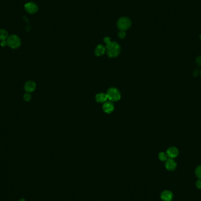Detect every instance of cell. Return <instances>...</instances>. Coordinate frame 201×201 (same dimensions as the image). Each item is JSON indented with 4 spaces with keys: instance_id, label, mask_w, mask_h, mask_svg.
<instances>
[{
    "instance_id": "obj_13",
    "label": "cell",
    "mask_w": 201,
    "mask_h": 201,
    "mask_svg": "<svg viewBox=\"0 0 201 201\" xmlns=\"http://www.w3.org/2000/svg\"><path fill=\"white\" fill-rule=\"evenodd\" d=\"M8 37V33L7 31L4 29H0V39L2 41H4L7 39Z\"/></svg>"
},
{
    "instance_id": "obj_11",
    "label": "cell",
    "mask_w": 201,
    "mask_h": 201,
    "mask_svg": "<svg viewBox=\"0 0 201 201\" xmlns=\"http://www.w3.org/2000/svg\"><path fill=\"white\" fill-rule=\"evenodd\" d=\"M106 51V48L102 45H98L95 48L94 52L95 55L97 56H103Z\"/></svg>"
},
{
    "instance_id": "obj_19",
    "label": "cell",
    "mask_w": 201,
    "mask_h": 201,
    "mask_svg": "<svg viewBox=\"0 0 201 201\" xmlns=\"http://www.w3.org/2000/svg\"><path fill=\"white\" fill-rule=\"evenodd\" d=\"M196 186L198 189L201 190V179H199L196 182Z\"/></svg>"
},
{
    "instance_id": "obj_24",
    "label": "cell",
    "mask_w": 201,
    "mask_h": 201,
    "mask_svg": "<svg viewBox=\"0 0 201 201\" xmlns=\"http://www.w3.org/2000/svg\"></svg>"
},
{
    "instance_id": "obj_2",
    "label": "cell",
    "mask_w": 201,
    "mask_h": 201,
    "mask_svg": "<svg viewBox=\"0 0 201 201\" xmlns=\"http://www.w3.org/2000/svg\"><path fill=\"white\" fill-rule=\"evenodd\" d=\"M108 100L111 102H117L120 100L121 94L119 90L114 87H111L108 89L106 93Z\"/></svg>"
},
{
    "instance_id": "obj_4",
    "label": "cell",
    "mask_w": 201,
    "mask_h": 201,
    "mask_svg": "<svg viewBox=\"0 0 201 201\" xmlns=\"http://www.w3.org/2000/svg\"><path fill=\"white\" fill-rule=\"evenodd\" d=\"M117 25L118 29L125 31L130 28L131 21L128 17H122L118 20Z\"/></svg>"
},
{
    "instance_id": "obj_14",
    "label": "cell",
    "mask_w": 201,
    "mask_h": 201,
    "mask_svg": "<svg viewBox=\"0 0 201 201\" xmlns=\"http://www.w3.org/2000/svg\"><path fill=\"white\" fill-rule=\"evenodd\" d=\"M159 159L161 161H166L168 159V155L167 153L165 152H160L159 154Z\"/></svg>"
},
{
    "instance_id": "obj_16",
    "label": "cell",
    "mask_w": 201,
    "mask_h": 201,
    "mask_svg": "<svg viewBox=\"0 0 201 201\" xmlns=\"http://www.w3.org/2000/svg\"><path fill=\"white\" fill-rule=\"evenodd\" d=\"M126 36V33L124 31H121L118 33V37L121 39H123Z\"/></svg>"
},
{
    "instance_id": "obj_6",
    "label": "cell",
    "mask_w": 201,
    "mask_h": 201,
    "mask_svg": "<svg viewBox=\"0 0 201 201\" xmlns=\"http://www.w3.org/2000/svg\"><path fill=\"white\" fill-rule=\"evenodd\" d=\"M103 111L106 114H111L114 110V105L111 101H106L102 106Z\"/></svg>"
},
{
    "instance_id": "obj_7",
    "label": "cell",
    "mask_w": 201,
    "mask_h": 201,
    "mask_svg": "<svg viewBox=\"0 0 201 201\" xmlns=\"http://www.w3.org/2000/svg\"><path fill=\"white\" fill-rule=\"evenodd\" d=\"M24 89L27 93L33 92L36 89L35 83L33 81H28L24 85Z\"/></svg>"
},
{
    "instance_id": "obj_22",
    "label": "cell",
    "mask_w": 201,
    "mask_h": 201,
    "mask_svg": "<svg viewBox=\"0 0 201 201\" xmlns=\"http://www.w3.org/2000/svg\"><path fill=\"white\" fill-rule=\"evenodd\" d=\"M199 73V71L198 69H195V71H194V73L193 74V75H194V77H196V76L198 75Z\"/></svg>"
},
{
    "instance_id": "obj_17",
    "label": "cell",
    "mask_w": 201,
    "mask_h": 201,
    "mask_svg": "<svg viewBox=\"0 0 201 201\" xmlns=\"http://www.w3.org/2000/svg\"><path fill=\"white\" fill-rule=\"evenodd\" d=\"M31 95L27 93V94H24V100L25 101H29V100H31Z\"/></svg>"
},
{
    "instance_id": "obj_3",
    "label": "cell",
    "mask_w": 201,
    "mask_h": 201,
    "mask_svg": "<svg viewBox=\"0 0 201 201\" xmlns=\"http://www.w3.org/2000/svg\"><path fill=\"white\" fill-rule=\"evenodd\" d=\"M7 45L13 49H16L20 47L21 41L20 38L16 35H11L7 39Z\"/></svg>"
},
{
    "instance_id": "obj_15",
    "label": "cell",
    "mask_w": 201,
    "mask_h": 201,
    "mask_svg": "<svg viewBox=\"0 0 201 201\" xmlns=\"http://www.w3.org/2000/svg\"><path fill=\"white\" fill-rule=\"evenodd\" d=\"M196 176L199 179H201V165H199L196 168L195 171Z\"/></svg>"
},
{
    "instance_id": "obj_9",
    "label": "cell",
    "mask_w": 201,
    "mask_h": 201,
    "mask_svg": "<svg viewBox=\"0 0 201 201\" xmlns=\"http://www.w3.org/2000/svg\"><path fill=\"white\" fill-rule=\"evenodd\" d=\"M165 168L169 171H173L176 168V163L173 159H168L165 164Z\"/></svg>"
},
{
    "instance_id": "obj_21",
    "label": "cell",
    "mask_w": 201,
    "mask_h": 201,
    "mask_svg": "<svg viewBox=\"0 0 201 201\" xmlns=\"http://www.w3.org/2000/svg\"><path fill=\"white\" fill-rule=\"evenodd\" d=\"M1 45L2 47H6V45H7V42L5 40L4 41H2V42H1Z\"/></svg>"
},
{
    "instance_id": "obj_23",
    "label": "cell",
    "mask_w": 201,
    "mask_h": 201,
    "mask_svg": "<svg viewBox=\"0 0 201 201\" xmlns=\"http://www.w3.org/2000/svg\"><path fill=\"white\" fill-rule=\"evenodd\" d=\"M200 39H201V35H200Z\"/></svg>"
},
{
    "instance_id": "obj_8",
    "label": "cell",
    "mask_w": 201,
    "mask_h": 201,
    "mask_svg": "<svg viewBox=\"0 0 201 201\" xmlns=\"http://www.w3.org/2000/svg\"><path fill=\"white\" fill-rule=\"evenodd\" d=\"M161 198L163 201H171L173 199V193L170 190H164L161 195Z\"/></svg>"
},
{
    "instance_id": "obj_12",
    "label": "cell",
    "mask_w": 201,
    "mask_h": 201,
    "mask_svg": "<svg viewBox=\"0 0 201 201\" xmlns=\"http://www.w3.org/2000/svg\"><path fill=\"white\" fill-rule=\"evenodd\" d=\"M107 100V95L105 93H99L95 96V100L98 103H105Z\"/></svg>"
},
{
    "instance_id": "obj_20",
    "label": "cell",
    "mask_w": 201,
    "mask_h": 201,
    "mask_svg": "<svg viewBox=\"0 0 201 201\" xmlns=\"http://www.w3.org/2000/svg\"><path fill=\"white\" fill-rule=\"evenodd\" d=\"M104 42L106 43V44H108L109 42H110L111 41V39L109 38V37H105V38H104Z\"/></svg>"
},
{
    "instance_id": "obj_1",
    "label": "cell",
    "mask_w": 201,
    "mask_h": 201,
    "mask_svg": "<svg viewBox=\"0 0 201 201\" xmlns=\"http://www.w3.org/2000/svg\"><path fill=\"white\" fill-rule=\"evenodd\" d=\"M107 54L110 58H115L120 54L121 47L116 42L111 41L106 45Z\"/></svg>"
},
{
    "instance_id": "obj_10",
    "label": "cell",
    "mask_w": 201,
    "mask_h": 201,
    "mask_svg": "<svg viewBox=\"0 0 201 201\" xmlns=\"http://www.w3.org/2000/svg\"><path fill=\"white\" fill-rule=\"evenodd\" d=\"M167 154L168 157H169L171 159H173L178 155V150L175 147H170L168 149Z\"/></svg>"
},
{
    "instance_id": "obj_18",
    "label": "cell",
    "mask_w": 201,
    "mask_h": 201,
    "mask_svg": "<svg viewBox=\"0 0 201 201\" xmlns=\"http://www.w3.org/2000/svg\"><path fill=\"white\" fill-rule=\"evenodd\" d=\"M196 63L198 66H201V56H198L196 58Z\"/></svg>"
},
{
    "instance_id": "obj_5",
    "label": "cell",
    "mask_w": 201,
    "mask_h": 201,
    "mask_svg": "<svg viewBox=\"0 0 201 201\" xmlns=\"http://www.w3.org/2000/svg\"><path fill=\"white\" fill-rule=\"evenodd\" d=\"M25 10L28 13L33 14L38 10V7L33 2H29L25 5Z\"/></svg>"
}]
</instances>
